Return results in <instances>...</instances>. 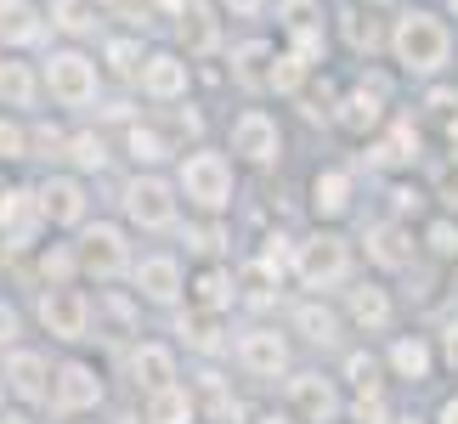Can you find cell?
I'll return each instance as SVG.
<instances>
[{
  "label": "cell",
  "mask_w": 458,
  "mask_h": 424,
  "mask_svg": "<svg viewBox=\"0 0 458 424\" xmlns=\"http://www.w3.org/2000/svg\"><path fill=\"white\" fill-rule=\"evenodd\" d=\"M391 51H396V63L408 68V74H436V68L447 63V51H453V34H447L442 17L408 12V17H396V29H391Z\"/></svg>",
  "instance_id": "cell-1"
},
{
  "label": "cell",
  "mask_w": 458,
  "mask_h": 424,
  "mask_svg": "<svg viewBox=\"0 0 458 424\" xmlns=\"http://www.w3.org/2000/svg\"><path fill=\"white\" fill-rule=\"evenodd\" d=\"M182 192L199 209H209V216H216V209H226L233 204V165H226L221 153H187V165H182Z\"/></svg>",
  "instance_id": "cell-2"
},
{
  "label": "cell",
  "mask_w": 458,
  "mask_h": 424,
  "mask_svg": "<svg viewBox=\"0 0 458 424\" xmlns=\"http://www.w3.org/2000/svg\"><path fill=\"white\" fill-rule=\"evenodd\" d=\"M294 272H301L306 289H334V283L351 277V243L334 238V233H317L301 243V255H294Z\"/></svg>",
  "instance_id": "cell-3"
},
{
  "label": "cell",
  "mask_w": 458,
  "mask_h": 424,
  "mask_svg": "<svg viewBox=\"0 0 458 424\" xmlns=\"http://www.w3.org/2000/svg\"><path fill=\"white\" fill-rule=\"evenodd\" d=\"M46 85L63 108H85V102H97V63L80 57V51H51Z\"/></svg>",
  "instance_id": "cell-4"
},
{
  "label": "cell",
  "mask_w": 458,
  "mask_h": 424,
  "mask_svg": "<svg viewBox=\"0 0 458 424\" xmlns=\"http://www.w3.org/2000/svg\"><path fill=\"white\" fill-rule=\"evenodd\" d=\"M125 216L142 226V233H165V226H175V199L165 182H153V175H136V182L125 187Z\"/></svg>",
  "instance_id": "cell-5"
},
{
  "label": "cell",
  "mask_w": 458,
  "mask_h": 424,
  "mask_svg": "<svg viewBox=\"0 0 458 424\" xmlns=\"http://www.w3.org/2000/svg\"><path fill=\"white\" fill-rule=\"evenodd\" d=\"M80 260H85V272L91 277H102V283H114V277H125V267H131V243H125V233L119 226H91L85 233V243H80Z\"/></svg>",
  "instance_id": "cell-6"
},
{
  "label": "cell",
  "mask_w": 458,
  "mask_h": 424,
  "mask_svg": "<svg viewBox=\"0 0 458 424\" xmlns=\"http://www.w3.org/2000/svg\"><path fill=\"white\" fill-rule=\"evenodd\" d=\"M40 323L57 334V340H85V328H91V300H85L80 289H51L40 294Z\"/></svg>",
  "instance_id": "cell-7"
},
{
  "label": "cell",
  "mask_w": 458,
  "mask_h": 424,
  "mask_svg": "<svg viewBox=\"0 0 458 424\" xmlns=\"http://www.w3.org/2000/svg\"><path fill=\"white\" fill-rule=\"evenodd\" d=\"M233 153L250 158V165H277V153H284V136H277V125L260 108H250L233 125Z\"/></svg>",
  "instance_id": "cell-8"
},
{
  "label": "cell",
  "mask_w": 458,
  "mask_h": 424,
  "mask_svg": "<svg viewBox=\"0 0 458 424\" xmlns=\"http://www.w3.org/2000/svg\"><path fill=\"white\" fill-rule=\"evenodd\" d=\"M97 402H102L97 368H85V362L57 368V379H51V408L57 413H85V408H97Z\"/></svg>",
  "instance_id": "cell-9"
},
{
  "label": "cell",
  "mask_w": 458,
  "mask_h": 424,
  "mask_svg": "<svg viewBox=\"0 0 458 424\" xmlns=\"http://www.w3.org/2000/svg\"><path fill=\"white\" fill-rule=\"evenodd\" d=\"M40 221H46L40 192H29V187H6V199H0V233H6L12 250H23V243L40 233Z\"/></svg>",
  "instance_id": "cell-10"
},
{
  "label": "cell",
  "mask_w": 458,
  "mask_h": 424,
  "mask_svg": "<svg viewBox=\"0 0 458 424\" xmlns=\"http://www.w3.org/2000/svg\"><path fill=\"white\" fill-rule=\"evenodd\" d=\"M238 362L250 368L255 379H277V374L289 368V345L277 340L272 328H250V334L238 340Z\"/></svg>",
  "instance_id": "cell-11"
},
{
  "label": "cell",
  "mask_w": 458,
  "mask_h": 424,
  "mask_svg": "<svg viewBox=\"0 0 458 424\" xmlns=\"http://www.w3.org/2000/svg\"><path fill=\"white\" fill-rule=\"evenodd\" d=\"M289 402H294V413L311 419V424H328L340 413V396H334V385L323 374H294L289 379Z\"/></svg>",
  "instance_id": "cell-12"
},
{
  "label": "cell",
  "mask_w": 458,
  "mask_h": 424,
  "mask_svg": "<svg viewBox=\"0 0 458 424\" xmlns=\"http://www.w3.org/2000/svg\"><path fill=\"white\" fill-rule=\"evenodd\" d=\"M368 255H374L379 267H391V272L413 267V233L402 221H374L368 226Z\"/></svg>",
  "instance_id": "cell-13"
},
{
  "label": "cell",
  "mask_w": 458,
  "mask_h": 424,
  "mask_svg": "<svg viewBox=\"0 0 458 424\" xmlns=\"http://www.w3.org/2000/svg\"><path fill=\"white\" fill-rule=\"evenodd\" d=\"M40 209H46V221H57V226H80L85 221V187L68 182V175H51L40 187Z\"/></svg>",
  "instance_id": "cell-14"
},
{
  "label": "cell",
  "mask_w": 458,
  "mask_h": 424,
  "mask_svg": "<svg viewBox=\"0 0 458 424\" xmlns=\"http://www.w3.org/2000/svg\"><path fill=\"white\" fill-rule=\"evenodd\" d=\"M379 119H385V85H357V91L345 97V108H340V125L351 136H368V131H379Z\"/></svg>",
  "instance_id": "cell-15"
},
{
  "label": "cell",
  "mask_w": 458,
  "mask_h": 424,
  "mask_svg": "<svg viewBox=\"0 0 458 424\" xmlns=\"http://www.w3.org/2000/svg\"><path fill=\"white\" fill-rule=\"evenodd\" d=\"M136 289H142V300H153V306H170V300L182 294V267H175L170 255H148L142 267H136Z\"/></svg>",
  "instance_id": "cell-16"
},
{
  "label": "cell",
  "mask_w": 458,
  "mask_h": 424,
  "mask_svg": "<svg viewBox=\"0 0 458 424\" xmlns=\"http://www.w3.org/2000/svg\"><path fill=\"white\" fill-rule=\"evenodd\" d=\"M272 63H277V51L267 40H250L233 51V80L243 91H272Z\"/></svg>",
  "instance_id": "cell-17"
},
{
  "label": "cell",
  "mask_w": 458,
  "mask_h": 424,
  "mask_svg": "<svg viewBox=\"0 0 458 424\" xmlns=\"http://www.w3.org/2000/svg\"><path fill=\"white\" fill-rule=\"evenodd\" d=\"M142 91L158 97V102H175V97L187 91V63H182V57H170V51L148 57V68H142Z\"/></svg>",
  "instance_id": "cell-18"
},
{
  "label": "cell",
  "mask_w": 458,
  "mask_h": 424,
  "mask_svg": "<svg viewBox=\"0 0 458 424\" xmlns=\"http://www.w3.org/2000/svg\"><path fill=\"white\" fill-rule=\"evenodd\" d=\"M46 379L51 374H46V357H40V351H12V357H6V385L23 402H40L46 396Z\"/></svg>",
  "instance_id": "cell-19"
},
{
  "label": "cell",
  "mask_w": 458,
  "mask_h": 424,
  "mask_svg": "<svg viewBox=\"0 0 458 424\" xmlns=\"http://www.w3.org/2000/svg\"><path fill=\"white\" fill-rule=\"evenodd\" d=\"M46 34V17L29 0H0V40L6 46H34Z\"/></svg>",
  "instance_id": "cell-20"
},
{
  "label": "cell",
  "mask_w": 458,
  "mask_h": 424,
  "mask_svg": "<svg viewBox=\"0 0 458 424\" xmlns=\"http://www.w3.org/2000/svg\"><path fill=\"white\" fill-rule=\"evenodd\" d=\"M351 323L368 328V334L391 328V294H385L379 283H357V289H351Z\"/></svg>",
  "instance_id": "cell-21"
},
{
  "label": "cell",
  "mask_w": 458,
  "mask_h": 424,
  "mask_svg": "<svg viewBox=\"0 0 458 424\" xmlns=\"http://www.w3.org/2000/svg\"><path fill=\"white\" fill-rule=\"evenodd\" d=\"M175 334H182V340L192 345V351H204V357H216V351L226 345V334H221V311H187L182 323H175Z\"/></svg>",
  "instance_id": "cell-22"
},
{
  "label": "cell",
  "mask_w": 458,
  "mask_h": 424,
  "mask_svg": "<svg viewBox=\"0 0 458 424\" xmlns=\"http://www.w3.org/2000/svg\"><path fill=\"white\" fill-rule=\"evenodd\" d=\"M131 374H136V385H148V396H153V391H165V385H175V357L165 345H142L131 357Z\"/></svg>",
  "instance_id": "cell-23"
},
{
  "label": "cell",
  "mask_w": 458,
  "mask_h": 424,
  "mask_svg": "<svg viewBox=\"0 0 458 424\" xmlns=\"http://www.w3.org/2000/svg\"><path fill=\"white\" fill-rule=\"evenodd\" d=\"M311 204H317V216H345L351 209V175L345 170H323L311 182Z\"/></svg>",
  "instance_id": "cell-24"
},
{
  "label": "cell",
  "mask_w": 458,
  "mask_h": 424,
  "mask_svg": "<svg viewBox=\"0 0 458 424\" xmlns=\"http://www.w3.org/2000/svg\"><path fill=\"white\" fill-rule=\"evenodd\" d=\"M391 368H396V379H425L430 374V345L419 340V334H402V340L391 345Z\"/></svg>",
  "instance_id": "cell-25"
},
{
  "label": "cell",
  "mask_w": 458,
  "mask_h": 424,
  "mask_svg": "<svg viewBox=\"0 0 458 424\" xmlns=\"http://www.w3.org/2000/svg\"><path fill=\"white\" fill-rule=\"evenodd\" d=\"M148 424H192V396L182 385H165V391L148 396Z\"/></svg>",
  "instance_id": "cell-26"
},
{
  "label": "cell",
  "mask_w": 458,
  "mask_h": 424,
  "mask_svg": "<svg viewBox=\"0 0 458 424\" xmlns=\"http://www.w3.org/2000/svg\"><path fill=\"white\" fill-rule=\"evenodd\" d=\"M0 102H6V108H34V74H29V63H0Z\"/></svg>",
  "instance_id": "cell-27"
},
{
  "label": "cell",
  "mask_w": 458,
  "mask_h": 424,
  "mask_svg": "<svg viewBox=\"0 0 458 424\" xmlns=\"http://www.w3.org/2000/svg\"><path fill=\"white\" fill-rule=\"evenodd\" d=\"M182 40L192 57H204V51H216V17H209L204 6H187L182 12Z\"/></svg>",
  "instance_id": "cell-28"
},
{
  "label": "cell",
  "mask_w": 458,
  "mask_h": 424,
  "mask_svg": "<svg viewBox=\"0 0 458 424\" xmlns=\"http://www.w3.org/2000/svg\"><path fill=\"white\" fill-rule=\"evenodd\" d=\"M192 300H199L204 311H226L233 306V277L226 272H199L192 277Z\"/></svg>",
  "instance_id": "cell-29"
},
{
  "label": "cell",
  "mask_w": 458,
  "mask_h": 424,
  "mask_svg": "<svg viewBox=\"0 0 458 424\" xmlns=\"http://www.w3.org/2000/svg\"><path fill=\"white\" fill-rule=\"evenodd\" d=\"M51 23L63 34H91L97 12H91V0H51Z\"/></svg>",
  "instance_id": "cell-30"
},
{
  "label": "cell",
  "mask_w": 458,
  "mask_h": 424,
  "mask_svg": "<svg viewBox=\"0 0 458 424\" xmlns=\"http://www.w3.org/2000/svg\"><path fill=\"white\" fill-rule=\"evenodd\" d=\"M294 328H301L306 340H317V345H328L334 334H340V323H334L328 306H301V311H294Z\"/></svg>",
  "instance_id": "cell-31"
},
{
  "label": "cell",
  "mask_w": 458,
  "mask_h": 424,
  "mask_svg": "<svg viewBox=\"0 0 458 424\" xmlns=\"http://www.w3.org/2000/svg\"><path fill=\"white\" fill-rule=\"evenodd\" d=\"M413 153H419V136H413V125H396L391 136L379 141V165H413Z\"/></svg>",
  "instance_id": "cell-32"
},
{
  "label": "cell",
  "mask_w": 458,
  "mask_h": 424,
  "mask_svg": "<svg viewBox=\"0 0 458 424\" xmlns=\"http://www.w3.org/2000/svg\"><path fill=\"white\" fill-rule=\"evenodd\" d=\"M68 158H74L80 170H102L108 165V148H102V136L85 131V136H68Z\"/></svg>",
  "instance_id": "cell-33"
},
{
  "label": "cell",
  "mask_w": 458,
  "mask_h": 424,
  "mask_svg": "<svg viewBox=\"0 0 458 424\" xmlns=\"http://www.w3.org/2000/svg\"><path fill=\"white\" fill-rule=\"evenodd\" d=\"M108 63H114V74H125V80H142V68H148V57H142V46H136V40H114L108 46Z\"/></svg>",
  "instance_id": "cell-34"
},
{
  "label": "cell",
  "mask_w": 458,
  "mask_h": 424,
  "mask_svg": "<svg viewBox=\"0 0 458 424\" xmlns=\"http://www.w3.org/2000/svg\"><path fill=\"white\" fill-rule=\"evenodd\" d=\"M294 255H301V250H294L289 238H267V250H260V272L284 277V272H294Z\"/></svg>",
  "instance_id": "cell-35"
},
{
  "label": "cell",
  "mask_w": 458,
  "mask_h": 424,
  "mask_svg": "<svg viewBox=\"0 0 458 424\" xmlns=\"http://www.w3.org/2000/svg\"><path fill=\"white\" fill-rule=\"evenodd\" d=\"M165 153H170V141L158 136V131H142V125H131V158H136V165H158Z\"/></svg>",
  "instance_id": "cell-36"
},
{
  "label": "cell",
  "mask_w": 458,
  "mask_h": 424,
  "mask_svg": "<svg viewBox=\"0 0 458 424\" xmlns=\"http://www.w3.org/2000/svg\"><path fill=\"white\" fill-rule=\"evenodd\" d=\"M345 379L357 385V396H362V391H379V357H368V351H357V357L345 362Z\"/></svg>",
  "instance_id": "cell-37"
},
{
  "label": "cell",
  "mask_w": 458,
  "mask_h": 424,
  "mask_svg": "<svg viewBox=\"0 0 458 424\" xmlns=\"http://www.w3.org/2000/svg\"><path fill=\"white\" fill-rule=\"evenodd\" d=\"M277 12H284V29H289V34L317 29V17H323V12H317V0H284Z\"/></svg>",
  "instance_id": "cell-38"
},
{
  "label": "cell",
  "mask_w": 458,
  "mask_h": 424,
  "mask_svg": "<svg viewBox=\"0 0 458 424\" xmlns=\"http://www.w3.org/2000/svg\"><path fill=\"white\" fill-rule=\"evenodd\" d=\"M301 80H306V63L294 57V51L272 63V91H301Z\"/></svg>",
  "instance_id": "cell-39"
},
{
  "label": "cell",
  "mask_w": 458,
  "mask_h": 424,
  "mask_svg": "<svg viewBox=\"0 0 458 424\" xmlns=\"http://www.w3.org/2000/svg\"><path fill=\"white\" fill-rule=\"evenodd\" d=\"M345 40L357 46V51H374V46H379V29H374V17H362V12H345Z\"/></svg>",
  "instance_id": "cell-40"
},
{
  "label": "cell",
  "mask_w": 458,
  "mask_h": 424,
  "mask_svg": "<svg viewBox=\"0 0 458 424\" xmlns=\"http://www.w3.org/2000/svg\"><path fill=\"white\" fill-rule=\"evenodd\" d=\"M357 424H391V408H385L379 391H362L357 396Z\"/></svg>",
  "instance_id": "cell-41"
},
{
  "label": "cell",
  "mask_w": 458,
  "mask_h": 424,
  "mask_svg": "<svg viewBox=\"0 0 458 424\" xmlns=\"http://www.w3.org/2000/svg\"><path fill=\"white\" fill-rule=\"evenodd\" d=\"M0 158H29V136L12 119H0Z\"/></svg>",
  "instance_id": "cell-42"
},
{
  "label": "cell",
  "mask_w": 458,
  "mask_h": 424,
  "mask_svg": "<svg viewBox=\"0 0 458 424\" xmlns=\"http://www.w3.org/2000/svg\"><path fill=\"white\" fill-rule=\"evenodd\" d=\"M187 250L216 255V250H221V226H187Z\"/></svg>",
  "instance_id": "cell-43"
},
{
  "label": "cell",
  "mask_w": 458,
  "mask_h": 424,
  "mask_svg": "<svg viewBox=\"0 0 458 424\" xmlns=\"http://www.w3.org/2000/svg\"><path fill=\"white\" fill-rule=\"evenodd\" d=\"M430 250H436V255H458V226H453V221H436V226H430Z\"/></svg>",
  "instance_id": "cell-44"
},
{
  "label": "cell",
  "mask_w": 458,
  "mask_h": 424,
  "mask_svg": "<svg viewBox=\"0 0 458 424\" xmlns=\"http://www.w3.org/2000/svg\"><path fill=\"white\" fill-rule=\"evenodd\" d=\"M68 267H74V255H68V250H51L46 255V277H68Z\"/></svg>",
  "instance_id": "cell-45"
},
{
  "label": "cell",
  "mask_w": 458,
  "mask_h": 424,
  "mask_svg": "<svg viewBox=\"0 0 458 424\" xmlns=\"http://www.w3.org/2000/svg\"><path fill=\"white\" fill-rule=\"evenodd\" d=\"M34 148L57 153V148H68V136H57V131H51V125H40V131H34Z\"/></svg>",
  "instance_id": "cell-46"
},
{
  "label": "cell",
  "mask_w": 458,
  "mask_h": 424,
  "mask_svg": "<svg viewBox=\"0 0 458 424\" xmlns=\"http://www.w3.org/2000/svg\"><path fill=\"white\" fill-rule=\"evenodd\" d=\"M12 340H17V311L0 306V345H12Z\"/></svg>",
  "instance_id": "cell-47"
},
{
  "label": "cell",
  "mask_w": 458,
  "mask_h": 424,
  "mask_svg": "<svg viewBox=\"0 0 458 424\" xmlns=\"http://www.w3.org/2000/svg\"><path fill=\"white\" fill-rule=\"evenodd\" d=\"M442 199L458 209V165H447V170H442Z\"/></svg>",
  "instance_id": "cell-48"
},
{
  "label": "cell",
  "mask_w": 458,
  "mask_h": 424,
  "mask_svg": "<svg viewBox=\"0 0 458 424\" xmlns=\"http://www.w3.org/2000/svg\"><path fill=\"white\" fill-rule=\"evenodd\" d=\"M221 6H226V12H233V17H255L260 6H267V0H221Z\"/></svg>",
  "instance_id": "cell-49"
},
{
  "label": "cell",
  "mask_w": 458,
  "mask_h": 424,
  "mask_svg": "<svg viewBox=\"0 0 458 424\" xmlns=\"http://www.w3.org/2000/svg\"><path fill=\"white\" fill-rule=\"evenodd\" d=\"M442 351H447V362L458 368V323H447V334H442Z\"/></svg>",
  "instance_id": "cell-50"
},
{
  "label": "cell",
  "mask_w": 458,
  "mask_h": 424,
  "mask_svg": "<svg viewBox=\"0 0 458 424\" xmlns=\"http://www.w3.org/2000/svg\"><path fill=\"white\" fill-rule=\"evenodd\" d=\"M391 199H396V209H419V192H408V187H396Z\"/></svg>",
  "instance_id": "cell-51"
},
{
  "label": "cell",
  "mask_w": 458,
  "mask_h": 424,
  "mask_svg": "<svg viewBox=\"0 0 458 424\" xmlns=\"http://www.w3.org/2000/svg\"><path fill=\"white\" fill-rule=\"evenodd\" d=\"M442 424H458V396H447V402H442Z\"/></svg>",
  "instance_id": "cell-52"
},
{
  "label": "cell",
  "mask_w": 458,
  "mask_h": 424,
  "mask_svg": "<svg viewBox=\"0 0 458 424\" xmlns=\"http://www.w3.org/2000/svg\"><path fill=\"white\" fill-rule=\"evenodd\" d=\"M158 12H170V17H182V12H187V0H158Z\"/></svg>",
  "instance_id": "cell-53"
},
{
  "label": "cell",
  "mask_w": 458,
  "mask_h": 424,
  "mask_svg": "<svg viewBox=\"0 0 458 424\" xmlns=\"http://www.w3.org/2000/svg\"><path fill=\"white\" fill-rule=\"evenodd\" d=\"M447 141H453V148H458V119H453V125H447Z\"/></svg>",
  "instance_id": "cell-54"
},
{
  "label": "cell",
  "mask_w": 458,
  "mask_h": 424,
  "mask_svg": "<svg viewBox=\"0 0 458 424\" xmlns=\"http://www.w3.org/2000/svg\"><path fill=\"white\" fill-rule=\"evenodd\" d=\"M0 424H29V419H17V413H6V419H0Z\"/></svg>",
  "instance_id": "cell-55"
},
{
  "label": "cell",
  "mask_w": 458,
  "mask_h": 424,
  "mask_svg": "<svg viewBox=\"0 0 458 424\" xmlns=\"http://www.w3.org/2000/svg\"><path fill=\"white\" fill-rule=\"evenodd\" d=\"M260 424H289V419H277V413H272V419H260Z\"/></svg>",
  "instance_id": "cell-56"
},
{
  "label": "cell",
  "mask_w": 458,
  "mask_h": 424,
  "mask_svg": "<svg viewBox=\"0 0 458 424\" xmlns=\"http://www.w3.org/2000/svg\"><path fill=\"white\" fill-rule=\"evenodd\" d=\"M0 402H6V374H0Z\"/></svg>",
  "instance_id": "cell-57"
},
{
  "label": "cell",
  "mask_w": 458,
  "mask_h": 424,
  "mask_svg": "<svg viewBox=\"0 0 458 424\" xmlns=\"http://www.w3.org/2000/svg\"><path fill=\"white\" fill-rule=\"evenodd\" d=\"M396 424H419V419H396Z\"/></svg>",
  "instance_id": "cell-58"
},
{
  "label": "cell",
  "mask_w": 458,
  "mask_h": 424,
  "mask_svg": "<svg viewBox=\"0 0 458 424\" xmlns=\"http://www.w3.org/2000/svg\"><path fill=\"white\" fill-rule=\"evenodd\" d=\"M374 6H391V0H374Z\"/></svg>",
  "instance_id": "cell-59"
},
{
  "label": "cell",
  "mask_w": 458,
  "mask_h": 424,
  "mask_svg": "<svg viewBox=\"0 0 458 424\" xmlns=\"http://www.w3.org/2000/svg\"><path fill=\"white\" fill-rule=\"evenodd\" d=\"M0 199H6V182H0Z\"/></svg>",
  "instance_id": "cell-60"
},
{
  "label": "cell",
  "mask_w": 458,
  "mask_h": 424,
  "mask_svg": "<svg viewBox=\"0 0 458 424\" xmlns=\"http://www.w3.org/2000/svg\"><path fill=\"white\" fill-rule=\"evenodd\" d=\"M125 424H142V419H125Z\"/></svg>",
  "instance_id": "cell-61"
},
{
  "label": "cell",
  "mask_w": 458,
  "mask_h": 424,
  "mask_svg": "<svg viewBox=\"0 0 458 424\" xmlns=\"http://www.w3.org/2000/svg\"><path fill=\"white\" fill-rule=\"evenodd\" d=\"M453 12H458V0H453Z\"/></svg>",
  "instance_id": "cell-62"
}]
</instances>
